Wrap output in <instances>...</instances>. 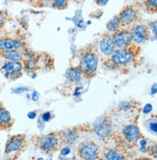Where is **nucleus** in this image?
<instances>
[{
  "label": "nucleus",
  "instance_id": "1",
  "mask_svg": "<svg viewBox=\"0 0 157 160\" xmlns=\"http://www.w3.org/2000/svg\"><path fill=\"white\" fill-rule=\"evenodd\" d=\"M112 40L115 47H118L120 49H126L132 42L131 32L126 31V30L118 31L114 34Z\"/></svg>",
  "mask_w": 157,
  "mask_h": 160
},
{
  "label": "nucleus",
  "instance_id": "2",
  "mask_svg": "<svg viewBox=\"0 0 157 160\" xmlns=\"http://www.w3.org/2000/svg\"><path fill=\"white\" fill-rule=\"evenodd\" d=\"M98 65V58L93 52L85 53L81 58V68L88 73L95 72Z\"/></svg>",
  "mask_w": 157,
  "mask_h": 160
},
{
  "label": "nucleus",
  "instance_id": "3",
  "mask_svg": "<svg viewBox=\"0 0 157 160\" xmlns=\"http://www.w3.org/2000/svg\"><path fill=\"white\" fill-rule=\"evenodd\" d=\"M111 61L114 64L116 65H125L128 62H130L133 59V53L132 51L128 49H120L114 52L111 55Z\"/></svg>",
  "mask_w": 157,
  "mask_h": 160
},
{
  "label": "nucleus",
  "instance_id": "4",
  "mask_svg": "<svg viewBox=\"0 0 157 160\" xmlns=\"http://www.w3.org/2000/svg\"><path fill=\"white\" fill-rule=\"evenodd\" d=\"M94 130L98 137L106 138L111 134L112 132L111 123L105 117L98 118L94 123Z\"/></svg>",
  "mask_w": 157,
  "mask_h": 160
},
{
  "label": "nucleus",
  "instance_id": "5",
  "mask_svg": "<svg viewBox=\"0 0 157 160\" xmlns=\"http://www.w3.org/2000/svg\"><path fill=\"white\" fill-rule=\"evenodd\" d=\"M98 149L94 143H83L79 148V154L85 160H95L97 158Z\"/></svg>",
  "mask_w": 157,
  "mask_h": 160
},
{
  "label": "nucleus",
  "instance_id": "6",
  "mask_svg": "<svg viewBox=\"0 0 157 160\" xmlns=\"http://www.w3.org/2000/svg\"><path fill=\"white\" fill-rule=\"evenodd\" d=\"M131 35H132V40L135 43H137V44H141V43L145 42L149 38L148 28L142 24L136 25L132 29Z\"/></svg>",
  "mask_w": 157,
  "mask_h": 160
},
{
  "label": "nucleus",
  "instance_id": "7",
  "mask_svg": "<svg viewBox=\"0 0 157 160\" xmlns=\"http://www.w3.org/2000/svg\"><path fill=\"white\" fill-rule=\"evenodd\" d=\"M23 144H24V136L23 135L19 134V135L13 136L8 140V142L6 144L5 152L7 154H10L15 152H18L22 149Z\"/></svg>",
  "mask_w": 157,
  "mask_h": 160
},
{
  "label": "nucleus",
  "instance_id": "8",
  "mask_svg": "<svg viewBox=\"0 0 157 160\" xmlns=\"http://www.w3.org/2000/svg\"><path fill=\"white\" fill-rule=\"evenodd\" d=\"M118 18L121 23L129 25L137 19V12L132 7H126L121 12Z\"/></svg>",
  "mask_w": 157,
  "mask_h": 160
},
{
  "label": "nucleus",
  "instance_id": "9",
  "mask_svg": "<svg viewBox=\"0 0 157 160\" xmlns=\"http://www.w3.org/2000/svg\"><path fill=\"white\" fill-rule=\"evenodd\" d=\"M57 138L56 136L52 135V134H48L46 136H42L40 140H39V147L41 149V151L42 152H50L52 151L57 145Z\"/></svg>",
  "mask_w": 157,
  "mask_h": 160
},
{
  "label": "nucleus",
  "instance_id": "10",
  "mask_svg": "<svg viewBox=\"0 0 157 160\" xmlns=\"http://www.w3.org/2000/svg\"><path fill=\"white\" fill-rule=\"evenodd\" d=\"M115 45H114L112 38L104 37L100 42H99V50L105 56H111L114 52H115Z\"/></svg>",
  "mask_w": 157,
  "mask_h": 160
},
{
  "label": "nucleus",
  "instance_id": "11",
  "mask_svg": "<svg viewBox=\"0 0 157 160\" xmlns=\"http://www.w3.org/2000/svg\"><path fill=\"white\" fill-rule=\"evenodd\" d=\"M124 137L129 142H136L140 137V130L135 125H128L126 126L123 130Z\"/></svg>",
  "mask_w": 157,
  "mask_h": 160
},
{
  "label": "nucleus",
  "instance_id": "12",
  "mask_svg": "<svg viewBox=\"0 0 157 160\" xmlns=\"http://www.w3.org/2000/svg\"><path fill=\"white\" fill-rule=\"evenodd\" d=\"M83 74V69L80 67H74V68H70L67 71L66 77L69 82H78L82 77Z\"/></svg>",
  "mask_w": 157,
  "mask_h": 160
},
{
  "label": "nucleus",
  "instance_id": "13",
  "mask_svg": "<svg viewBox=\"0 0 157 160\" xmlns=\"http://www.w3.org/2000/svg\"><path fill=\"white\" fill-rule=\"evenodd\" d=\"M2 54L8 62H20L23 58V54L17 49L5 50L2 52Z\"/></svg>",
  "mask_w": 157,
  "mask_h": 160
},
{
  "label": "nucleus",
  "instance_id": "14",
  "mask_svg": "<svg viewBox=\"0 0 157 160\" xmlns=\"http://www.w3.org/2000/svg\"><path fill=\"white\" fill-rule=\"evenodd\" d=\"M22 64L20 62H7L3 64L2 70L5 71V73H9L10 75L15 73V72H21Z\"/></svg>",
  "mask_w": 157,
  "mask_h": 160
},
{
  "label": "nucleus",
  "instance_id": "15",
  "mask_svg": "<svg viewBox=\"0 0 157 160\" xmlns=\"http://www.w3.org/2000/svg\"><path fill=\"white\" fill-rule=\"evenodd\" d=\"M23 45V42L19 39H14L11 38H4V51L5 50H14L19 49Z\"/></svg>",
  "mask_w": 157,
  "mask_h": 160
},
{
  "label": "nucleus",
  "instance_id": "16",
  "mask_svg": "<svg viewBox=\"0 0 157 160\" xmlns=\"http://www.w3.org/2000/svg\"><path fill=\"white\" fill-rule=\"evenodd\" d=\"M12 117L10 112L4 108L0 107V126H7L11 123Z\"/></svg>",
  "mask_w": 157,
  "mask_h": 160
},
{
  "label": "nucleus",
  "instance_id": "17",
  "mask_svg": "<svg viewBox=\"0 0 157 160\" xmlns=\"http://www.w3.org/2000/svg\"><path fill=\"white\" fill-rule=\"evenodd\" d=\"M121 22L118 17H114L108 23H107V30L110 32H117L120 28Z\"/></svg>",
  "mask_w": 157,
  "mask_h": 160
},
{
  "label": "nucleus",
  "instance_id": "18",
  "mask_svg": "<svg viewBox=\"0 0 157 160\" xmlns=\"http://www.w3.org/2000/svg\"><path fill=\"white\" fill-rule=\"evenodd\" d=\"M78 138V134L75 132H73V130H69V132H66L64 134V141L68 144H73L75 143V141Z\"/></svg>",
  "mask_w": 157,
  "mask_h": 160
},
{
  "label": "nucleus",
  "instance_id": "19",
  "mask_svg": "<svg viewBox=\"0 0 157 160\" xmlns=\"http://www.w3.org/2000/svg\"><path fill=\"white\" fill-rule=\"evenodd\" d=\"M106 158L107 160H124L122 154L113 150H109L106 152Z\"/></svg>",
  "mask_w": 157,
  "mask_h": 160
},
{
  "label": "nucleus",
  "instance_id": "20",
  "mask_svg": "<svg viewBox=\"0 0 157 160\" xmlns=\"http://www.w3.org/2000/svg\"><path fill=\"white\" fill-rule=\"evenodd\" d=\"M36 67V61L33 59H28L24 62V68L26 71H32Z\"/></svg>",
  "mask_w": 157,
  "mask_h": 160
},
{
  "label": "nucleus",
  "instance_id": "21",
  "mask_svg": "<svg viewBox=\"0 0 157 160\" xmlns=\"http://www.w3.org/2000/svg\"><path fill=\"white\" fill-rule=\"evenodd\" d=\"M53 1V7L57 9H63L67 6L68 0H52Z\"/></svg>",
  "mask_w": 157,
  "mask_h": 160
},
{
  "label": "nucleus",
  "instance_id": "22",
  "mask_svg": "<svg viewBox=\"0 0 157 160\" xmlns=\"http://www.w3.org/2000/svg\"><path fill=\"white\" fill-rule=\"evenodd\" d=\"M149 129L152 133L157 134V121L156 120H152L149 123Z\"/></svg>",
  "mask_w": 157,
  "mask_h": 160
},
{
  "label": "nucleus",
  "instance_id": "23",
  "mask_svg": "<svg viewBox=\"0 0 157 160\" xmlns=\"http://www.w3.org/2000/svg\"><path fill=\"white\" fill-rule=\"evenodd\" d=\"M149 29L151 30V32L153 33L155 38H157V20H156V21H151V22H149Z\"/></svg>",
  "mask_w": 157,
  "mask_h": 160
},
{
  "label": "nucleus",
  "instance_id": "24",
  "mask_svg": "<svg viewBox=\"0 0 157 160\" xmlns=\"http://www.w3.org/2000/svg\"><path fill=\"white\" fill-rule=\"evenodd\" d=\"M147 6L152 11H157V0H148Z\"/></svg>",
  "mask_w": 157,
  "mask_h": 160
},
{
  "label": "nucleus",
  "instance_id": "25",
  "mask_svg": "<svg viewBox=\"0 0 157 160\" xmlns=\"http://www.w3.org/2000/svg\"><path fill=\"white\" fill-rule=\"evenodd\" d=\"M41 121H44V122H47L51 119V113L50 112H45L44 114L41 115Z\"/></svg>",
  "mask_w": 157,
  "mask_h": 160
},
{
  "label": "nucleus",
  "instance_id": "26",
  "mask_svg": "<svg viewBox=\"0 0 157 160\" xmlns=\"http://www.w3.org/2000/svg\"><path fill=\"white\" fill-rule=\"evenodd\" d=\"M151 111H152V106H151V104H147L144 107V108H143V113H144V114H149Z\"/></svg>",
  "mask_w": 157,
  "mask_h": 160
},
{
  "label": "nucleus",
  "instance_id": "27",
  "mask_svg": "<svg viewBox=\"0 0 157 160\" xmlns=\"http://www.w3.org/2000/svg\"><path fill=\"white\" fill-rule=\"evenodd\" d=\"M120 108L122 109L127 110L128 108H130V103H128V102H122L120 104Z\"/></svg>",
  "mask_w": 157,
  "mask_h": 160
},
{
  "label": "nucleus",
  "instance_id": "28",
  "mask_svg": "<svg viewBox=\"0 0 157 160\" xmlns=\"http://www.w3.org/2000/svg\"><path fill=\"white\" fill-rule=\"evenodd\" d=\"M69 152H70L69 147H65V148H63V149L61 150V154L64 155V156H67Z\"/></svg>",
  "mask_w": 157,
  "mask_h": 160
},
{
  "label": "nucleus",
  "instance_id": "29",
  "mask_svg": "<svg viewBox=\"0 0 157 160\" xmlns=\"http://www.w3.org/2000/svg\"><path fill=\"white\" fill-rule=\"evenodd\" d=\"M150 151V154H152L153 156H155V157H157V145H155V146H152V147H150V149H149Z\"/></svg>",
  "mask_w": 157,
  "mask_h": 160
},
{
  "label": "nucleus",
  "instance_id": "30",
  "mask_svg": "<svg viewBox=\"0 0 157 160\" xmlns=\"http://www.w3.org/2000/svg\"><path fill=\"white\" fill-rule=\"evenodd\" d=\"M95 1L99 6H105L109 0H95Z\"/></svg>",
  "mask_w": 157,
  "mask_h": 160
},
{
  "label": "nucleus",
  "instance_id": "31",
  "mask_svg": "<svg viewBox=\"0 0 157 160\" xmlns=\"http://www.w3.org/2000/svg\"><path fill=\"white\" fill-rule=\"evenodd\" d=\"M27 116H28V118H29V119H35L36 116H37V113H36V111H31V112H29L27 114Z\"/></svg>",
  "mask_w": 157,
  "mask_h": 160
},
{
  "label": "nucleus",
  "instance_id": "32",
  "mask_svg": "<svg viewBox=\"0 0 157 160\" xmlns=\"http://www.w3.org/2000/svg\"><path fill=\"white\" fill-rule=\"evenodd\" d=\"M32 100L35 101V102L39 100V93H38L37 91H34V92L32 93Z\"/></svg>",
  "mask_w": 157,
  "mask_h": 160
},
{
  "label": "nucleus",
  "instance_id": "33",
  "mask_svg": "<svg viewBox=\"0 0 157 160\" xmlns=\"http://www.w3.org/2000/svg\"><path fill=\"white\" fill-rule=\"evenodd\" d=\"M0 51H4V38H0Z\"/></svg>",
  "mask_w": 157,
  "mask_h": 160
},
{
  "label": "nucleus",
  "instance_id": "34",
  "mask_svg": "<svg viewBox=\"0 0 157 160\" xmlns=\"http://www.w3.org/2000/svg\"><path fill=\"white\" fill-rule=\"evenodd\" d=\"M151 94H156L157 93V83H154L151 87V91H150Z\"/></svg>",
  "mask_w": 157,
  "mask_h": 160
},
{
  "label": "nucleus",
  "instance_id": "35",
  "mask_svg": "<svg viewBox=\"0 0 157 160\" xmlns=\"http://www.w3.org/2000/svg\"><path fill=\"white\" fill-rule=\"evenodd\" d=\"M27 90H29V89L26 88V87H19V89L14 90V92H16V93H19V92H23V91H27Z\"/></svg>",
  "mask_w": 157,
  "mask_h": 160
},
{
  "label": "nucleus",
  "instance_id": "36",
  "mask_svg": "<svg viewBox=\"0 0 157 160\" xmlns=\"http://www.w3.org/2000/svg\"><path fill=\"white\" fill-rule=\"evenodd\" d=\"M140 145L142 146V150H144V149H145V147H146V145H147V140H146V139H143V140H141V142H140Z\"/></svg>",
  "mask_w": 157,
  "mask_h": 160
},
{
  "label": "nucleus",
  "instance_id": "37",
  "mask_svg": "<svg viewBox=\"0 0 157 160\" xmlns=\"http://www.w3.org/2000/svg\"><path fill=\"white\" fill-rule=\"evenodd\" d=\"M2 26H3V18H0V29L2 28Z\"/></svg>",
  "mask_w": 157,
  "mask_h": 160
},
{
  "label": "nucleus",
  "instance_id": "38",
  "mask_svg": "<svg viewBox=\"0 0 157 160\" xmlns=\"http://www.w3.org/2000/svg\"><path fill=\"white\" fill-rule=\"evenodd\" d=\"M138 160H152V159H150V158H140Z\"/></svg>",
  "mask_w": 157,
  "mask_h": 160
},
{
  "label": "nucleus",
  "instance_id": "39",
  "mask_svg": "<svg viewBox=\"0 0 157 160\" xmlns=\"http://www.w3.org/2000/svg\"><path fill=\"white\" fill-rule=\"evenodd\" d=\"M37 160H44V158H41V157H40V158H38Z\"/></svg>",
  "mask_w": 157,
  "mask_h": 160
},
{
  "label": "nucleus",
  "instance_id": "40",
  "mask_svg": "<svg viewBox=\"0 0 157 160\" xmlns=\"http://www.w3.org/2000/svg\"><path fill=\"white\" fill-rule=\"evenodd\" d=\"M45 2H49V1H51V0H44Z\"/></svg>",
  "mask_w": 157,
  "mask_h": 160
},
{
  "label": "nucleus",
  "instance_id": "41",
  "mask_svg": "<svg viewBox=\"0 0 157 160\" xmlns=\"http://www.w3.org/2000/svg\"><path fill=\"white\" fill-rule=\"evenodd\" d=\"M100 160H104V159H100Z\"/></svg>",
  "mask_w": 157,
  "mask_h": 160
}]
</instances>
